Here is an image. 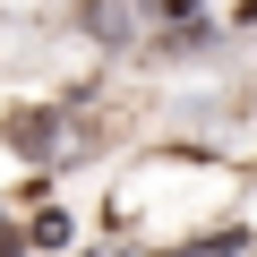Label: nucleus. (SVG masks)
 Returning a JSON list of instances; mask_svg holds the SVG:
<instances>
[{"mask_svg": "<svg viewBox=\"0 0 257 257\" xmlns=\"http://www.w3.org/2000/svg\"><path fill=\"white\" fill-rule=\"evenodd\" d=\"M0 248H9V223H0Z\"/></svg>", "mask_w": 257, "mask_h": 257, "instance_id": "nucleus-3", "label": "nucleus"}, {"mask_svg": "<svg viewBox=\"0 0 257 257\" xmlns=\"http://www.w3.org/2000/svg\"><path fill=\"white\" fill-rule=\"evenodd\" d=\"M240 18H248V26H257V0H240Z\"/></svg>", "mask_w": 257, "mask_h": 257, "instance_id": "nucleus-2", "label": "nucleus"}, {"mask_svg": "<svg viewBox=\"0 0 257 257\" xmlns=\"http://www.w3.org/2000/svg\"><path fill=\"white\" fill-rule=\"evenodd\" d=\"M146 9H155V18H189L197 0H146Z\"/></svg>", "mask_w": 257, "mask_h": 257, "instance_id": "nucleus-1", "label": "nucleus"}]
</instances>
